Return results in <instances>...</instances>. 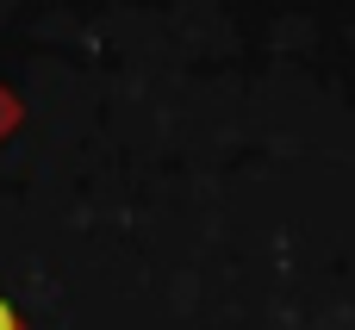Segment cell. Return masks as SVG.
I'll return each instance as SVG.
<instances>
[{
  "label": "cell",
  "instance_id": "obj_1",
  "mask_svg": "<svg viewBox=\"0 0 355 330\" xmlns=\"http://www.w3.org/2000/svg\"><path fill=\"white\" fill-rule=\"evenodd\" d=\"M0 330H19V312H12L6 299H0Z\"/></svg>",
  "mask_w": 355,
  "mask_h": 330
}]
</instances>
